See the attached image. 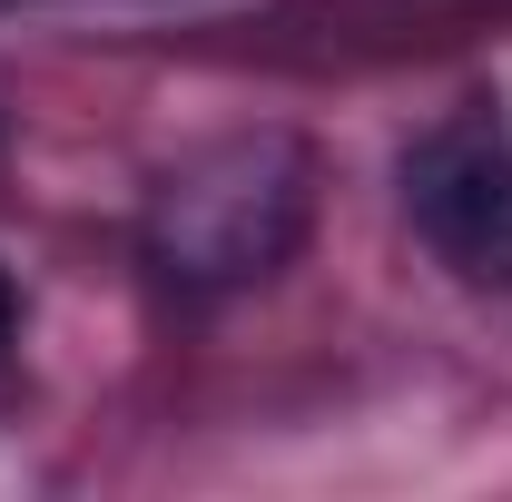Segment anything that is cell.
<instances>
[{
	"instance_id": "6da1fadb",
	"label": "cell",
	"mask_w": 512,
	"mask_h": 502,
	"mask_svg": "<svg viewBox=\"0 0 512 502\" xmlns=\"http://www.w3.org/2000/svg\"><path fill=\"white\" fill-rule=\"evenodd\" d=\"M296 217H306L296 148L286 138H237V148L188 158L158 188V256L178 276H256V266L286 256Z\"/></svg>"
},
{
	"instance_id": "7a4b0ae2",
	"label": "cell",
	"mask_w": 512,
	"mask_h": 502,
	"mask_svg": "<svg viewBox=\"0 0 512 502\" xmlns=\"http://www.w3.org/2000/svg\"><path fill=\"white\" fill-rule=\"evenodd\" d=\"M404 207L463 286L512 296V128L503 119H444L404 158Z\"/></svg>"
},
{
	"instance_id": "3957f363",
	"label": "cell",
	"mask_w": 512,
	"mask_h": 502,
	"mask_svg": "<svg viewBox=\"0 0 512 502\" xmlns=\"http://www.w3.org/2000/svg\"><path fill=\"white\" fill-rule=\"evenodd\" d=\"M10 325H20V296H10V276H0V345H10Z\"/></svg>"
}]
</instances>
